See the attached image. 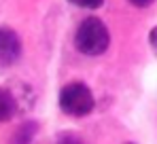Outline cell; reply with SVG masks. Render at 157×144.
<instances>
[{
    "instance_id": "8992f818",
    "label": "cell",
    "mask_w": 157,
    "mask_h": 144,
    "mask_svg": "<svg viewBox=\"0 0 157 144\" xmlns=\"http://www.w3.org/2000/svg\"><path fill=\"white\" fill-rule=\"evenodd\" d=\"M68 2H72L75 6H81V9H91V11L104 4V0H68Z\"/></svg>"
},
{
    "instance_id": "52a82bcc",
    "label": "cell",
    "mask_w": 157,
    "mask_h": 144,
    "mask_svg": "<svg viewBox=\"0 0 157 144\" xmlns=\"http://www.w3.org/2000/svg\"><path fill=\"white\" fill-rule=\"evenodd\" d=\"M55 144H83V142H81V138H78V136L70 134V131H64V134H59V136H57Z\"/></svg>"
},
{
    "instance_id": "6da1fadb",
    "label": "cell",
    "mask_w": 157,
    "mask_h": 144,
    "mask_svg": "<svg viewBox=\"0 0 157 144\" xmlns=\"http://www.w3.org/2000/svg\"><path fill=\"white\" fill-rule=\"evenodd\" d=\"M75 45L85 55H102L110 45L108 28L98 17L83 19L77 30V36H75Z\"/></svg>"
},
{
    "instance_id": "ba28073f",
    "label": "cell",
    "mask_w": 157,
    "mask_h": 144,
    "mask_svg": "<svg viewBox=\"0 0 157 144\" xmlns=\"http://www.w3.org/2000/svg\"><path fill=\"white\" fill-rule=\"evenodd\" d=\"M149 43H151V49H153V53L157 55V25L151 30V34H149Z\"/></svg>"
},
{
    "instance_id": "3957f363",
    "label": "cell",
    "mask_w": 157,
    "mask_h": 144,
    "mask_svg": "<svg viewBox=\"0 0 157 144\" xmlns=\"http://www.w3.org/2000/svg\"><path fill=\"white\" fill-rule=\"evenodd\" d=\"M21 57V40L15 30L0 28V66H13Z\"/></svg>"
},
{
    "instance_id": "9c48e42d",
    "label": "cell",
    "mask_w": 157,
    "mask_h": 144,
    "mask_svg": "<svg viewBox=\"0 0 157 144\" xmlns=\"http://www.w3.org/2000/svg\"><path fill=\"white\" fill-rule=\"evenodd\" d=\"M130 2L134 4V6H151L155 0H130Z\"/></svg>"
},
{
    "instance_id": "5b68a950",
    "label": "cell",
    "mask_w": 157,
    "mask_h": 144,
    "mask_svg": "<svg viewBox=\"0 0 157 144\" xmlns=\"http://www.w3.org/2000/svg\"><path fill=\"white\" fill-rule=\"evenodd\" d=\"M36 131H38V125H36L34 121L24 123V125L17 129V134H15V138H13V144H32V140L36 138Z\"/></svg>"
},
{
    "instance_id": "7a4b0ae2",
    "label": "cell",
    "mask_w": 157,
    "mask_h": 144,
    "mask_svg": "<svg viewBox=\"0 0 157 144\" xmlns=\"http://www.w3.org/2000/svg\"><path fill=\"white\" fill-rule=\"evenodd\" d=\"M96 106V97L91 89L83 83H70L59 91V108L68 117H87Z\"/></svg>"
},
{
    "instance_id": "277c9868",
    "label": "cell",
    "mask_w": 157,
    "mask_h": 144,
    "mask_svg": "<svg viewBox=\"0 0 157 144\" xmlns=\"http://www.w3.org/2000/svg\"><path fill=\"white\" fill-rule=\"evenodd\" d=\"M19 112L17 100L13 96V91L9 87H0V123L2 121H11Z\"/></svg>"
}]
</instances>
